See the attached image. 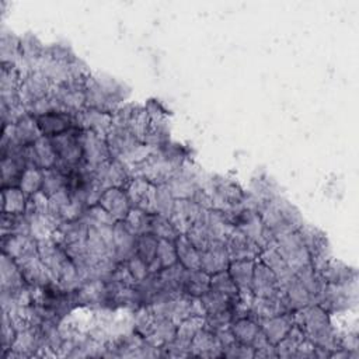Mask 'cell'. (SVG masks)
Masks as SVG:
<instances>
[{
  "mask_svg": "<svg viewBox=\"0 0 359 359\" xmlns=\"http://www.w3.org/2000/svg\"><path fill=\"white\" fill-rule=\"evenodd\" d=\"M81 147L83 161L90 167H98L111 158L105 136H101L93 130L81 129Z\"/></svg>",
  "mask_w": 359,
  "mask_h": 359,
  "instance_id": "6da1fadb",
  "label": "cell"
},
{
  "mask_svg": "<svg viewBox=\"0 0 359 359\" xmlns=\"http://www.w3.org/2000/svg\"><path fill=\"white\" fill-rule=\"evenodd\" d=\"M98 205L104 208L116 222L125 220L132 209L126 189L122 187H111L104 189L98 199Z\"/></svg>",
  "mask_w": 359,
  "mask_h": 359,
  "instance_id": "7a4b0ae2",
  "label": "cell"
},
{
  "mask_svg": "<svg viewBox=\"0 0 359 359\" xmlns=\"http://www.w3.org/2000/svg\"><path fill=\"white\" fill-rule=\"evenodd\" d=\"M76 115L77 114L57 109V111L48 112L45 115L36 116L35 119H36V123H38V128H39L42 136L53 137V136L63 133V132L72 129L73 126H76L77 125Z\"/></svg>",
  "mask_w": 359,
  "mask_h": 359,
  "instance_id": "3957f363",
  "label": "cell"
},
{
  "mask_svg": "<svg viewBox=\"0 0 359 359\" xmlns=\"http://www.w3.org/2000/svg\"><path fill=\"white\" fill-rule=\"evenodd\" d=\"M251 292L255 297H275L280 292L276 275L262 261H255Z\"/></svg>",
  "mask_w": 359,
  "mask_h": 359,
  "instance_id": "277c9868",
  "label": "cell"
},
{
  "mask_svg": "<svg viewBox=\"0 0 359 359\" xmlns=\"http://www.w3.org/2000/svg\"><path fill=\"white\" fill-rule=\"evenodd\" d=\"M229 264L230 255L226 247V241L213 240L206 250L201 251V269L208 275L227 271Z\"/></svg>",
  "mask_w": 359,
  "mask_h": 359,
  "instance_id": "5b68a950",
  "label": "cell"
},
{
  "mask_svg": "<svg viewBox=\"0 0 359 359\" xmlns=\"http://www.w3.org/2000/svg\"><path fill=\"white\" fill-rule=\"evenodd\" d=\"M189 355L195 356H223V348L219 344L215 331L208 327H202L195 334L191 345Z\"/></svg>",
  "mask_w": 359,
  "mask_h": 359,
  "instance_id": "8992f818",
  "label": "cell"
},
{
  "mask_svg": "<svg viewBox=\"0 0 359 359\" xmlns=\"http://www.w3.org/2000/svg\"><path fill=\"white\" fill-rule=\"evenodd\" d=\"M293 323L294 320H293V311H292V313H282V314L261 320L259 327L265 334L268 342L275 346L280 339H283V337L292 328Z\"/></svg>",
  "mask_w": 359,
  "mask_h": 359,
  "instance_id": "52a82bcc",
  "label": "cell"
},
{
  "mask_svg": "<svg viewBox=\"0 0 359 359\" xmlns=\"http://www.w3.org/2000/svg\"><path fill=\"white\" fill-rule=\"evenodd\" d=\"M254 265H255V259H233V261H230L227 272L230 273L233 282L238 287V293L251 292Z\"/></svg>",
  "mask_w": 359,
  "mask_h": 359,
  "instance_id": "ba28073f",
  "label": "cell"
},
{
  "mask_svg": "<svg viewBox=\"0 0 359 359\" xmlns=\"http://www.w3.org/2000/svg\"><path fill=\"white\" fill-rule=\"evenodd\" d=\"M174 245H175L177 259L185 269L188 271L201 269V252L188 240L185 233H180L175 237Z\"/></svg>",
  "mask_w": 359,
  "mask_h": 359,
  "instance_id": "9c48e42d",
  "label": "cell"
},
{
  "mask_svg": "<svg viewBox=\"0 0 359 359\" xmlns=\"http://www.w3.org/2000/svg\"><path fill=\"white\" fill-rule=\"evenodd\" d=\"M259 328H261L259 321L251 314V311L247 316L234 318L233 324L230 325V330H231L236 341L243 345H251V342L254 341Z\"/></svg>",
  "mask_w": 359,
  "mask_h": 359,
  "instance_id": "30bf717a",
  "label": "cell"
},
{
  "mask_svg": "<svg viewBox=\"0 0 359 359\" xmlns=\"http://www.w3.org/2000/svg\"><path fill=\"white\" fill-rule=\"evenodd\" d=\"M320 275L323 276L325 283H331V285L351 283V282H355V276H356L352 268L335 259H328V262L325 264Z\"/></svg>",
  "mask_w": 359,
  "mask_h": 359,
  "instance_id": "8fae6325",
  "label": "cell"
},
{
  "mask_svg": "<svg viewBox=\"0 0 359 359\" xmlns=\"http://www.w3.org/2000/svg\"><path fill=\"white\" fill-rule=\"evenodd\" d=\"M209 279H210V275H208L202 269H198V271L187 269L184 282H182V294H187L191 297H201L209 289Z\"/></svg>",
  "mask_w": 359,
  "mask_h": 359,
  "instance_id": "7c38bea8",
  "label": "cell"
},
{
  "mask_svg": "<svg viewBox=\"0 0 359 359\" xmlns=\"http://www.w3.org/2000/svg\"><path fill=\"white\" fill-rule=\"evenodd\" d=\"M25 196L20 187L3 188V213L25 215L28 206Z\"/></svg>",
  "mask_w": 359,
  "mask_h": 359,
  "instance_id": "4fadbf2b",
  "label": "cell"
},
{
  "mask_svg": "<svg viewBox=\"0 0 359 359\" xmlns=\"http://www.w3.org/2000/svg\"><path fill=\"white\" fill-rule=\"evenodd\" d=\"M157 245H158V238L153 233H150V231L142 233V234L136 236L135 254L150 266L156 259Z\"/></svg>",
  "mask_w": 359,
  "mask_h": 359,
  "instance_id": "5bb4252c",
  "label": "cell"
},
{
  "mask_svg": "<svg viewBox=\"0 0 359 359\" xmlns=\"http://www.w3.org/2000/svg\"><path fill=\"white\" fill-rule=\"evenodd\" d=\"M65 188H66V174L63 171H60L56 167L43 170V181L41 188L42 194H45L49 198Z\"/></svg>",
  "mask_w": 359,
  "mask_h": 359,
  "instance_id": "9a60e30c",
  "label": "cell"
},
{
  "mask_svg": "<svg viewBox=\"0 0 359 359\" xmlns=\"http://www.w3.org/2000/svg\"><path fill=\"white\" fill-rule=\"evenodd\" d=\"M42 181H43V170L36 167H27L22 174L20 188L24 191L27 196H32L41 191Z\"/></svg>",
  "mask_w": 359,
  "mask_h": 359,
  "instance_id": "2e32d148",
  "label": "cell"
},
{
  "mask_svg": "<svg viewBox=\"0 0 359 359\" xmlns=\"http://www.w3.org/2000/svg\"><path fill=\"white\" fill-rule=\"evenodd\" d=\"M209 289L220 292L229 297L238 296V287L236 286V283L233 282V279L227 271H222V272L210 275Z\"/></svg>",
  "mask_w": 359,
  "mask_h": 359,
  "instance_id": "e0dca14e",
  "label": "cell"
},
{
  "mask_svg": "<svg viewBox=\"0 0 359 359\" xmlns=\"http://www.w3.org/2000/svg\"><path fill=\"white\" fill-rule=\"evenodd\" d=\"M123 262H125V265L128 266L130 275L135 278L136 283L144 280V279L150 275L149 265H147L142 258H139L136 254L130 255V257H129L126 261H123Z\"/></svg>",
  "mask_w": 359,
  "mask_h": 359,
  "instance_id": "ac0fdd59",
  "label": "cell"
}]
</instances>
